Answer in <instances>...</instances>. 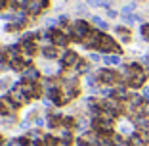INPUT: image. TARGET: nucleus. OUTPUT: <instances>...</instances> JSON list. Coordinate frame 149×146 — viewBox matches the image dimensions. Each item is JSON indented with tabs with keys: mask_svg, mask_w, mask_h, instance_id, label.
Listing matches in <instances>:
<instances>
[{
	"mask_svg": "<svg viewBox=\"0 0 149 146\" xmlns=\"http://www.w3.org/2000/svg\"><path fill=\"white\" fill-rule=\"evenodd\" d=\"M97 50L103 54H120L123 52V48L118 46V42L113 39V37H109L107 33L101 31L100 35V40H97Z\"/></svg>",
	"mask_w": 149,
	"mask_h": 146,
	"instance_id": "nucleus-1",
	"label": "nucleus"
},
{
	"mask_svg": "<svg viewBox=\"0 0 149 146\" xmlns=\"http://www.w3.org/2000/svg\"><path fill=\"white\" fill-rule=\"evenodd\" d=\"M71 27H73V40L74 42H82V40L94 31L92 25H90L86 19H77V21L71 23Z\"/></svg>",
	"mask_w": 149,
	"mask_h": 146,
	"instance_id": "nucleus-2",
	"label": "nucleus"
},
{
	"mask_svg": "<svg viewBox=\"0 0 149 146\" xmlns=\"http://www.w3.org/2000/svg\"><path fill=\"white\" fill-rule=\"evenodd\" d=\"M6 96L12 100V104L17 108V110H19V108H23V106H27V104L31 102L29 98L25 96V92L21 90V85H19V83H13L12 87H10V90H8V94H6Z\"/></svg>",
	"mask_w": 149,
	"mask_h": 146,
	"instance_id": "nucleus-3",
	"label": "nucleus"
},
{
	"mask_svg": "<svg viewBox=\"0 0 149 146\" xmlns=\"http://www.w3.org/2000/svg\"><path fill=\"white\" fill-rule=\"evenodd\" d=\"M80 62V56L74 50H71V48H65V52L61 54V58H59V67H63L65 71H71V69H74L77 67V63Z\"/></svg>",
	"mask_w": 149,
	"mask_h": 146,
	"instance_id": "nucleus-4",
	"label": "nucleus"
},
{
	"mask_svg": "<svg viewBox=\"0 0 149 146\" xmlns=\"http://www.w3.org/2000/svg\"><path fill=\"white\" fill-rule=\"evenodd\" d=\"M50 8V0H27V4H25V12L29 13V16H40L42 12H46V10Z\"/></svg>",
	"mask_w": 149,
	"mask_h": 146,
	"instance_id": "nucleus-5",
	"label": "nucleus"
},
{
	"mask_svg": "<svg viewBox=\"0 0 149 146\" xmlns=\"http://www.w3.org/2000/svg\"><path fill=\"white\" fill-rule=\"evenodd\" d=\"M50 31V39H52V44L57 46V48H67V44L71 42V39L63 33L61 27H52V29H48Z\"/></svg>",
	"mask_w": 149,
	"mask_h": 146,
	"instance_id": "nucleus-6",
	"label": "nucleus"
},
{
	"mask_svg": "<svg viewBox=\"0 0 149 146\" xmlns=\"http://www.w3.org/2000/svg\"><path fill=\"white\" fill-rule=\"evenodd\" d=\"M10 115H17V108L12 104L8 96L0 98V117H10Z\"/></svg>",
	"mask_w": 149,
	"mask_h": 146,
	"instance_id": "nucleus-7",
	"label": "nucleus"
},
{
	"mask_svg": "<svg viewBox=\"0 0 149 146\" xmlns=\"http://www.w3.org/2000/svg\"><path fill=\"white\" fill-rule=\"evenodd\" d=\"M42 79V71L35 66H29L25 71L21 73V81H31V83H38Z\"/></svg>",
	"mask_w": 149,
	"mask_h": 146,
	"instance_id": "nucleus-8",
	"label": "nucleus"
},
{
	"mask_svg": "<svg viewBox=\"0 0 149 146\" xmlns=\"http://www.w3.org/2000/svg\"><path fill=\"white\" fill-rule=\"evenodd\" d=\"M40 56L46 60V62H54L59 58V48L54 44H46V46H40Z\"/></svg>",
	"mask_w": 149,
	"mask_h": 146,
	"instance_id": "nucleus-9",
	"label": "nucleus"
},
{
	"mask_svg": "<svg viewBox=\"0 0 149 146\" xmlns=\"http://www.w3.org/2000/svg\"><path fill=\"white\" fill-rule=\"evenodd\" d=\"M61 123H63V115L59 114V111H52V114H48V117H46V125H48L50 131L61 129Z\"/></svg>",
	"mask_w": 149,
	"mask_h": 146,
	"instance_id": "nucleus-10",
	"label": "nucleus"
},
{
	"mask_svg": "<svg viewBox=\"0 0 149 146\" xmlns=\"http://www.w3.org/2000/svg\"><path fill=\"white\" fill-rule=\"evenodd\" d=\"M115 33L120 37V40H123V42H130L132 33H130V29H128V27H124V25H117V27H115Z\"/></svg>",
	"mask_w": 149,
	"mask_h": 146,
	"instance_id": "nucleus-11",
	"label": "nucleus"
},
{
	"mask_svg": "<svg viewBox=\"0 0 149 146\" xmlns=\"http://www.w3.org/2000/svg\"><path fill=\"white\" fill-rule=\"evenodd\" d=\"M73 71H77L79 75H88V73H90V62L84 60V58H80V62L77 63V67H74Z\"/></svg>",
	"mask_w": 149,
	"mask_h": 146,
	"instance_id": "nucleus-12",
	"label": "nucleus"
},
{
	"mask_svg": "<svg viewBox=\"0 0 149 146\" xmlns=\"http://www.w3.org/2000/svg\"><path fill=\"white\" fill-rule=\"evenodd\" d=\"M120 54H103V63L105 66H120Z\"/></svg>",
	"mask_w": 149,
	"mask_h": 146,
	"instance_id": "nucleus-13",
	"label": "nucleus"
},
{
	"mask_svg": "<svg viewBox=\"0 0 149 146\" xmlns=\"http://www.w3.org/2000/svg\"><path fill=\"white\" fill-rule=\"evenodd\" d=\"M57 135H54V133H46L42 137V142H44V146H57Z\"/></svg>",
	"mask_w": 149,
	"mask_h": 146,
	"instance_id": "nucleus-14",
	"label": "nucleus"
},
{
	"mask_svg": "<svg viewBox=\"0 0 149 146\" xmlns=\"http://www.w3.org/2000/svg\"><path fill=\"white\" fill-rule=\"evenodd\" d=\"M128 142H130V146H147L143 142V138L140 137V133H134L132 137H128Z\"/></svg>",
	"mask_w": 149,
	"mask_h": 146,
	"instance_id": "nucleus-15",
	"label": "nucleus"
},
{
	"mask_svg": "<svg viewBox=\"0 0 149 146\" xmlns=\"http://www.w3.org/2000/svg\"><path fill=\"white\" fill-rule=\"evenodd\" d=\"M92 23L97 27V29H100V31L105 33V29H107V21H105V19H101V18H97V16H94V18H92Z\"/></svg>",
	"mask_w": 149,
	"mask_h": 146,
	"instance_id": "nucleus-16",
	"label": "nucleus"
},
{
	"mask_svg": "<svg viewBox=\"0 0 149 146\" xmlns=\"http://www.w3.org/2000/svg\"><path fill=\"white\" fill-rule=\"evenodd\" d=\"M118 133L123 135V137H124V135H128V137H132V135H134V131H132V127H130L128 123H123L120 127H118Z\"/></svg>",
	"mask_w": 149,
	"mask_h": 146,
	"instance_id": "nucleus-17",
	"label": "nucleus"
},
{
	"mask_svg": "<svg viewBox=\"0 0 149 146\" xmlns=\"http://www.w3.org/2000/svg\"><path fill=\"white\" fill-rule=\"evenodd\" d=\"M134 10H136V2H130L128 6H124V8L120 10V16H130Z\"/></svg>",
	"mask_w": 149,
	"mask_h": 146,
	"instance_id": "nucleus-18",
	"label": "nucleus"
},
{
	"mask_svg": "<svg viewBox=\"0 0 149 146\" xmlns=\"http://www.w3.org/2000/svg\"><path fill=\"white\" fill-rule=\"evenodd\" d=\"M88 60H90L92 63H100L103 58H101V54H100V52H90V58H88Z\"/></svg>",
	"mask_w": 149,
	"mask_h": 146,
	"instance_id": "nucleus-19",
	"label": "nucleus"
},
{
	"mask_svg": "<svg viewBox=\"0 0 149 146\" xmlns=\"http://www.w3.org/2000/svg\"><path fill=\"white\" fill-rule=\"evenodd\" d=\"M140 33H141V37H143L145 40H149V23H143V25H141Z\"/></svg>",
	"mask_w": 149,
	"mask_h": 146,
	"instance_id": "nucleus-20",
	"label": "nucleus"
},
{
	"mask_svg": "<svg viewBox=\"0 0 149 146\" xmlns=\"http://www.w3.org/2000/svg\"><path fill=\"white\" fill-rule=\"evenodd\" d=\"M17 127L21 129V131H29V129H31V123H29V119H21L17 123Z\"/></svg>",
	"mask_w": 149,
	"mask_h": 146,
	"instance_id": "nucleus-21",
	"label": "nucleus"
},
{
	"mask_svg": "<svg viewBox=\"0 0 149 146\" xmlns=\"http://www.w3.org/2000/svg\"><path fill=\"white\" fill-rule=\"evenodd\" d=\"M138 133H140V137L143 138L145 144H149V131H138Z\"/></svg>",
	"mask_w": 149,
	"mask_h": 146,
	"instance_id": "nucleus-22",
	"label": "nucleus"
},
{
	"mask_svg": "<svg viewBox=\"0 0 149 146\" xmlns=\"http://www.w3.org/2000/svg\"><path fill=\"white\" fill-rule=\"evenodd\" d=\"M42 125H44V117H40V115H38V117H35V127H42Z\"/></svg>",
	"mask_w": 149,
	"mask_h": 146,
	"instance_id": "nucleus-23",
	"label": "nucleus"
},
{
	"mask_svg": "<svg viewBox=\"0 0 149 146\" xmlns=\"http://www.w3.org/2000/svg\"><path fill=\"white\" fill-rule=\"evenodd\" d=\"M57 21L61 23V25H69V18H67V16H59V18H57Z\"/></svg>",
	"mask_w": 149,
	"mask_h": 146,
	"instance_id": "nucleus-24",
	"label": "nucleus"
},
{
	"mask_svg": "<svg viewBox=\"0 0 149 146\" xmlns=\"http://www.w3.org/2000/svg\"><path fill=\"white\" fill-rule=\"evenodd\" d=\"M141 66H145V69L149 71V56H143V60H141Z\"/></svg>",
	"mask_w": 149,
	"mask_h": 146,
	"instance_id": "nucleus-25",
	"label": "nucleus"
},
{
	"mask_svg": "<svg viewBox=\"0 0 149 146\" xmlns=\"http://www.w3.org/2000/svg\"><path fill=\"white\" fill-rule=\"evenodd\" d=\"M107 18H111V19H113V18H117V12H115V10H107Z\"/></svg>",
	"mask_w": 149,
	"mask_h": 146,
	"instance_id": "nucleus-26",
	"label": "nucleus"
},
{
	"mask_svg": "<svg viewBox=\"0 0 149 146\" xmlns=\"http://www.w3.org/2000/svg\"><path fill=\"white\" fill-rule=\"evenodd\" d=\"M143 96H145V98L149 100V89H143Z\"/></svg>",
	"mask_w": 149,
	"mask_h": 146,
	"instance_id": "nucleus-27",
	"label": "nucleus"
},
{
	"mask_svg": "<svg viewBox=\"0 0 149 146\" xmlns=\"http://www.w3.org/2000/svg\"><path fill=\"white\" fill-rule=\"evenodd\" d=\"M101 2H105V4H107V2H109V0H101Z\"/></svg>",
	"mask_w": 149,
	"mask_h": 146,
	"instance_id": "nucleus-28",
	"label": "nucleus"
}]
</instances>
